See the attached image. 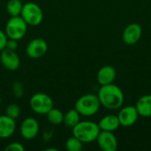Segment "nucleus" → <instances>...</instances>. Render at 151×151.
Returning a JSON list of instances; mask_svg holds the SVG:
<instances>
[{
    "mask_svg": "<svg viewBox=\"0 0 151 151\" xmlns=\"http://www.w3.org/2000/svg\"><path fill=\"white\" fill-rule=\"evenodd\" d=\"M115 78H116V70L111 65H104L101 67L96 74L97 82L101 86L113 83Z\"/></svg>",
    "mask_w": 151,
    "mask_h": 151,
    "instance_id": "4468645a",
    "label": "nucleus"
},
{
    "mask_svg": "<svg viewBox=\"0 0 151 151\" xmlns=\"http://www.w3.org/2000/svg\"><path fill=\"white\" fill-rule=\"evenodd\" d=\"M101 106L97 95L85 94L75 102L74 109L83 117H92L97 113Z\"/></svg>",
    "mask_w": 151,
    "mask_h": 151,
    "instance_id": "7ed1b4c3",
    "label": "nucleus"
},
{
    "mask_svg": "<svg viewBox=\"0 0 151 151\" xmlns=\"http://www.w3.org/2000/svg\"><path fill=\"white\" fill-rule=\"evenodd\" d=\"M96 141L102 150L115 151L118 149V141L113 132L100 131Z\"/></svg>",
    "mask_w": 151,
    "mask_h": 151,
    "instance_id": "9d476101",
    "label": "nucleus"
},
{
    "mask_svg": "<svg viewBox=\"0 0 151 151\" xmlns=\"http://www.w3.org/2000/svg\"><path fill=\"white\" fill-rule=\"evenodd\" d=\"M139 116L143 118L151 117V95H144L140 97L135 104Z\"/></svg>",
    "mask_w": 151,
    "mask_h": 151,
    "instance_id": "dca6fc26",
    "label": "nucleus"
},
{
    "mask_svg": "<svg viewBox=\"0 0 151 151\" xmlns=\"http://www.w3.org/2000/svg\"><path fill=\"white\" fill-rule=\"evenodd\" d=\"M40 125L37 119L32 117L26 118L20 124L19 133L23 139L27 141L34 140L39 134Z\"/></svg>",
    "mask_w": 151,
    "mask_h": 151,
    "instance_id": "0eeeda50",
    "label": "nucleus"
},
{
    "mask_svg": "<svg viewBox=\"0 0 151 151\" xmlns=\"http://www.w3.org/2000/svg\"><path fill=\"white\" fill-rule=\"evenodd\" d=\"M72 129L73 135L78 138L83 143H89L95 142L101 131L97 123L89 120L80 121Z\"/></svg>",
    "mask_w": 151,
    "mask_h": 151,
    "instance_id": "f03ea898",
    "label": "nucleus"
},
{
    "mask_svg": "<svg viewBox=\"0 0 151 151\" xmlns=\"http://www.w3.org/2000/svg\"><path fill=\"white\" fill-rule=\"evenodd\" d=\"M27 24L19 16L11 17L6 22L4 32L8 38L16 41L21 40L27 34Z\"/></svg>",
    "mask_w": 151,
    "mask_h": 151,
    "instance_id": "39448f33",
    "label": "nucleus"
},
{
    "mask_svg": "<svg viewBox=\"0 0 151 151\" xmlns=\"http://www.w3.org/2000/svg\"><path fill=\"white\" fill-rule=\"evenodd\" d=\"M20 107L17 104H11L5 108V115L13 119H17L20 116Z\"/></svg>",
    "mask_w": 151,
    "mask_h": 151,
    "instance_id": "412c9836",
    "label": "nucleus"
},
{
    "mask_svg": "<svg viewBox=\"0 0 151 151\" xmlns=\"http://www.w3.org/2000/svg\"><path fill=\"white\" fill-rule=\"evenodd\" d=\"M1 103H2V99H1V97H0V104H1Z\"/></svg>",
    "mask_w": 151,
    "mask_h": 151,
    "instance_id": "a878e982",
    "label": "nucleus"
},
{
    "mask_svg": "<svg viewBox=\"0 0 151 151\" xmlns=\"http://www.w3.org/2000/svg\"><path fill=\"white\" fill-rule=\"evenodd\" d=\"M20 17L25 20L27 26L35 27L42 22L43 12L37 4L34 2H27L23 4Z\"/></svg>",
    "mask_w": 151,
    "mask_h": 151,
    "instance_id": "20e7f679",
    "label": "nucleus"
},
{
    "mask_svg": "<svg viewBox=\"0 0 151 151\" xmlns=\"http://www.w3.org/2000/svg\"><path fill=\"white\" fill-rule=\"evenodd\" d=\"M80 121H81V114L75 109H71L64 114L63 123L65 124V127L69 128L74 127Z\"/></svg>",
    "mask_w": 151,
    "mask_h": 151,
    "instance_id": "f3484780",
    "label": "nucleus"
},
{
    "mask_svg": "<svg viewBox=\"0 0 151 151\" xmlns=\"http://www.w3.org/2000/svg\"><path fill=\"white\" fill-rule=\"evenodd\" d=\"M48 51V43L42 38H35L31 40L26 47V54L30 58H40Z\"/></svg>",
    "mask_w": 151,
    "mask_h": 151,
    "instance_id": "6e6552de",
    "label": "nucleus"
},
{
    "mask_svg": "<svg viewBox=\"0 0 151 151\" xmlns=\"http://www.w3.org/2000/svg\"><path fill=\"white\" fill-rule=\"evenodd\" d=\"M47 120L54 126H59L63 124L64 121V113L57 108H52L47 114H46Z\"/></svg>",
    "mask_w": 151,
    "mask_h": 151,
    "instance_id": "a211bd4d",
    "label": "nucleus"
},
{
    "mask_svg": "<svg viewBox=\"0 0 151 151\" xmlns=\"http://www.w3.org/2000/svg\"><path fill=\"white\" fill-rule=\"evenodd\" d=\"M97 96L101 105L109 110H117L122 107L125 96L119 87L111 83L101 86L98 90Z\"/></svg>",
    "mask_w": 151,
    "mask_h": 151,
    "instance_id": "f257e3e1",
    "label": "nucleus"
},
{
    "mask_svg": "<svg viewBox=\"0 0 151 151\" xmlns=\"http://www.w3.org/2000/svg\"><path fill=\"white\" fill-rule=\"evenodd\" d=\"M97 124L101 131L108 132H114L120 127L117 115H106L102 118Z\"/></svg>",
    "mask_w": 151,
    "mask_h": 151,
    "instance_id": "2eb2a0df",
    "label": "nucleus"
},
{
    "mask_svg": "<svg viewBox=\"0 0 151 151\" xmlns=\"http://www.w3.org/2000/svg\"><path fill=\"white\" fill-rule=\"evenodd\" d=\"M0 61L3 66L8 71H16L20 65V59L16 50L4 49L1 51Z\"/></svg>",
    "mask_w": 151,
    "mask_h": 151,
    "instance_id": "1a4fd4ad",
    "label": "nucleus"
},
{
    "mask_svg": "<svg viewBox=\"0 0 151 151\" xmlns=\"http://www.w3.org/2000/svg\"><path fill=\"white\" fill-rule=\"evenodd\" d=\"M7 35L5 34L4 31H3L2 29H0V52L5 49V45H6V42H7Z\"/></svg>",
    "mask_w": 151,
    "mask_h": 151,
    "instance_id": "b1692460",
    "label": "nucleus"
},
{
    "mask_svg": "<svg viewBox=\"0 0 151 151\" xmlns=\"http://www.w3.org/2000/svg\"><path fill=\"white\" fill-rule=\"evenodd\" d=\"M5 151H25V147L18 142H13L9 143L5 148Z\"/></svg>",
    "mask_w": 151,
    "mask_h": 151,
    "instance_id": "5701e85b",
    "label": "nucleus"
},
{
    "mask_svg": "<svg viewBox=\"0 0 151 151\" xmlns=\"http://www.w3.org/2000/svg\"><path fill=\"white\" fill-rule=\"evenodd\" d=\"M17 48H18V41L8 38L7 39V42H6L5 49L11 50H16Z\"/></svg>",
    "mask_w": 151,
    "mask_h": 151,
    "instance_id": "393cba45",
    "label": "nucleus"
},
{
    "mask_svg": "<svg viewBox=\"0 0 151 151\" xmlns=\"http://www.w3.org/2000/svg\"><path fill=\"white\" fill-rule=\"evenodd\" d=\"M138 117L139 114L135 106H125L119 111L118 114V119L120 126L125 127L134 125L138 119Z\"/></svg>",
    "mask_w": 151,
    "mask_h": 151,
    "instance_id": "f8f14e48",
    "label": "nucleus"
},
{
    "mask_svg": "<svg viewBox=\"0 0 151 151\" xmlns=\"http://www.w3.org/2000/svg\"><path fill=\"white\" fill-rule=\"evenodd\" d=\"M23 4L20 0H9L6 4V12L11 17L19 16Z\"/></svg>",
    "mask_w": 151,
    "mask_h": 151,
    "instance_id": "6ab92c4d",
    "label": "nucleus"
},
{
    "mask_svg": "<svg viewBox=\"0 0 151 151\" xmlns=\"http://www.w3.org/2000/svg\"><path fill=\"white\" fill-rule=\"evenodd\" d=\"M142 35V28L137 23H131L126 27L122 34V40L127 45H134L138 42Z\"/></svg>",
    "mask_w": 151,
    "mask_h": 151,
    "instance_id": "9b49d317",
    "label": "nucleus"
},
{
    "mask_svg": "<svg viewBox=\"0 0 151 151\" xmlns=\"http://www.w3.org/2000/svg\"><path fill=\"white\" fill-rule=\"evenodd\" d=\"M65 149L68 151H81L83 149V142L73 135L66 140Z\"/></svg>",
    "mask_w": 151,
    "mask_h": 151,
    "instance_id": "aec40b11",
    "label": "nucleus"
},
{
    "mask_svg": "<svg viewBox=\"0 0 151 151\" xmlns=\"http://www.w3.org/2000/svg\"><path fill=\"white\" fill-rule=\"evenodd\" d=\"M29 106L33 112L46 115L53 108V100L46 93H35L29 100Z\"/></svg>",
    "mask_w": 151,
    "mask_h": 151,
    "instance_id": "423d86ee",
    "label": "nucleus"
},
{
    "mask_svg": "<svg viewBox=\"0 0 151 151\" xmlns=\"http://www.w3.org/2000/svg\"><path fill=\"white\" fill-rule=\"evenodd\" d=\"M16 131L15 119L4 115L0 116V139L10 138Z\"/></svg>",
    "mask_w": 151,
    "mask_h": 151,
    "instance_id": "ddd939ff",
    "label": "nucleus"
},
{
    "mask_svg": "<svg viewBox=\"0 0 151 151\" xmlns=\"http://www.w3.org/2000/svg\"><path fill=\"white\" fill-rule=\"evenodd\" d=\"M12 92L16 98H21L24 95V88L21 82L16 81L12 83Z\"/></svg>",
    "mask_w": 151,
    "mask_h": 151,
    "instance_id": "4be33fe9",
    "label": "nucleus"
}]
</instances>
